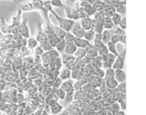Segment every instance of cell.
<instances>
[{"instance_id":"6da1fadb","label":"cell","mask_w":146,"mask_h":115,"mask_svg":"<svg viewBox=\"0 0 146 115\" xmlns=\"http://www.w3.org/2000/svg\"><path fill=\"white\" fill-rule=\"evenodd\" d=\"M50 12L54 15V16L56 18L57 21H58V24L62 29H63L65 32H70L71 29L73 28L74 25V20H71V19H68V18H63V17H61L59 15H57L56 14V12L51 9Z\"/></svg>"},{"instance_id":"7a4b0ae2","label":"cell","mask_w":146,"mask_h":115,"mask_svg":"<svg viewBox=\"0 0 146 115\" xmlns=\"http://www.w3.org/2000/svg\"><path fill=\"white\" fill-rule=\"evenodd\" d=\"M125 61H126V50H123L122 53L119 54L116 56V59L112 65V68L116 70V69H124L125 67Z\"/></svg>"},{"instance_id":"3957f363","label":"cell","mask_w":146,"mask_h":115,"mask_svg":"<svg viewBox=\"0 0 146 115\" xmlns=\"http://www.w3.org/2000/svg\"><path fill=\"white\" fill-rule=\"evenodd\" d=\"M116 59V56L111 54V53H108L106 56H104L103 57V65H102V68H104V70L112 67V65L114 64L115 61Z\"/></svg>"},{"instance_id":"277c9868","label":"cell","mask_w":146,"mask_h":115,"mask_svg":"<svg viewBox=\"0 0 146 115\" xmlns=\"http://www.w3.org/2000/svg\"><path fill=\"white\" fill-rule=\"evenodd\" d=\"M114 78L118 82V84L126 82V80H127L126 72L123 69H116V70H115V77Z\"/></svg>"},{"instance_id":"5b68a950","label":"cell","mask_w":146,"mask_h":115,"mask_svg":"<svg viewBox=\"0 0 146 115\" xmlns=\"http://www.w3.org/2000/svg\"><path fill=\"white\" fill-rule=\"evenodd\" d=\"M64 9H65V13H66V15L68 17V19H71V20H77V19H80L78 15H77V12H76V9L72 8V7H69V6H65L64 7Z\"/></svg>"},{"instance_id":"8992f818","label":"cell","mask_w":146,"mask_h":115,"mask_svg":"<svg viewBox=\"0 0 146 115\" xmlns=\"http://www.w3.org/2000/svg\"><path fill=\"white\" fill-rule=\"evenodd\" d=\"M70 32L74 35L75 38H84V35H85V32L86 31L80 26V25L74 24Z\"/></svg>"},{"instance_id":"52a82bcc","label":"cell","mask_w":146,"mask_h":115,"mask_svg":"<svg viewBox=\"0 0 146 115\" xmlns=\"http://www.w3.org/2000/svg\"><path fill=\"white\" fill-rule=\"evenodd\" d=\"M91 29L93 30L95 32H102L104 31L103 21L98 20H95V19H92Z\"/></svg>"},{"instance_id":"ba28073f","label":"cell","mask_w":146,"mask_h":115,"mask_svg":"<svg viewBox=\"0 0 146 115\" xmlns=\"http://www.w3.org/2000/svg\"><path fill=\"white\" fill-rule=\"evenodd\" d=\"M86 56L90 59H92L96 56H98V50L96 49V47L92 44H90L86 49Z\"/></svg>"},{"instance_id":"9c48e42d","label":"cell","mask_w":146,"mask_h":115,"mask_svg":"<svg viewBox=\"0 0 146 115\" xmlns=\"http://www.w3.org/2000/svg\"><path fill=\"white\" fill-rule=\"evenodd\" d=\"M85 77L83 67H78L71 72V78L74 80H80Z\"/></svg>"},{"instance_id":"30bf717a","label":"cell","mask_w":146,"mask_h":115,"mask_svg":"<svg viewBox=\"0 0 146 115\" xmlns=\"http://www.w3.org/2000/svg\"><path fill=\"white\" fill-rule=\"evenodd\" d=\"M21 35L25 38H29V28L27 26V20H24V21L21 23V25L19 27Z\"/></svg>"},{"instance_id":"8fae6325","label":"cell","mask_w":146,"mask_h":115,"mask_svg":"<svg viewBox=\"0 0 146 115\" xmlns=\"http://www.w3.org/2000/svg\"><path fill=\"white\" fill-rule=\"evenodd\" d=\"M116 13L120 14L121 15L124 16L126 15V0L119 1L115 6Z\"/></svg>"},{"instance_id":"7c38bea8","label":"cell","mask_w":146,"mask_h":115,"mask_svg":"<svg viewBox=\"0 0 146 115\" xmlns=\"http://www.w3.org/2000/svg\"><path fill=\"white\" fill-rule=\"evenodd\" d=\"M65 92H70V91H74V81L71 79L64 80V82L62 83V85L60 87Z\"/></svg>"},{"instance_id":"4fadbf2b","label":"cell","mask_w":146,"mask_h":115,"mask_svg":"<svg viewBox=\"0 0 146 115\" xmlns=\"http://www.w3.org/2000/svg\"><path fill=\"white\" fill-rule=\"evenodd\" d=\"M36 38H37L36 39H37V41L38 43H40V42L46 39V35H45L43 28H42V26H41L40 22L38 23V31H36Z\"/></svg>"},{"instance_id":"5bb4252c","label":"cell","mask_w":146,"mask_h":115,"mask_svg":"<svg viewBox=\"0 0 146 115\" xmlns=\"http://www.w3.org/2000/svg\"><path fill=\"white\" fill-rule=\"evenodd\" d=\"M74 43L77 48H82V49H86L91 44L90 42L86 40L84 38H75V40Z\"/></svg>"},{"instance_id":"9a60e30c","label":"cell","mask_w":146,"mask_h":115,"mask_svg":"<svg viewBox=\"0 0 146 115\" xmlns=\"http://www.w3.org/2000/svg\"><path fill=\"white\" fill-rule=\"evenodd\" d=\"M91 25H92V18L90 16H86L80 19V26L85 31L91 29Z\"/></svg>"},{"instance_id":"2e32d148","label":"cell","mask_w":146,"mask_h":115,"mask_svg":"<svg viewBox=\"0 0 146 115\" xmlns=\"http://www.w3.org/2000/svg\"><path fill=\"white\" fill-rule=\"evenodd\" d=\"M104 14L106 17H111L116 11H115V8L114 5L112 4H105L104 9Z\"/></svg>"},{"instance_id":"e0dca14e","label":"cell","mask_w":146,"mask_h":115,"mask_svg":"<svg viewBox=\"0 0 146 115\" xmlns=\"http://www.w3.org/2000/svg\"><path fill=\"white\" fill-rule=\"evenodd\" d=\"M104 83L108 90H113L115 89L118 85V82L115 79V78L112 79H104Z\"/></svg>"},{"instance_id":"ac0fdd59","label":"cell","mask_w":146,"mask_h":115,"mask_svg":"<svg viewBox=\"0 0 146 115\" xmlns=\"http://www.w3.org/2000/svg\"><path fill=\"white\" fill-rule=\"evenodd\" d=\"M113 31L112 30H107V29H104V31L102 32V41L104 44H107L110 41L111 36L113 35Z\"/></svg>"},{"instance_id":"d6986e66","label":"cell","mask_w":146,"mask_h":115,"mask_svg":"<svg viewBox=\"0 0 146 115\" xmlns=\"http://www.w3.org/2000/svg\"><path fill=\"white\" fill-rule=\"evenodd\" d=\"M53 32L58 39L64 38L65 35L67 33V32H65L63 29H62L60 26H53Z\"/></svg>"},{"instance_id":"ffe728a7","label":"cell","mask_w":146,"mask_h":115,"mask_svg":"<svg viewBox=\"0 0 146 115\" xmlns=\"http://www.w3.org/2000/svg\"><path fill=\"white\" fill-rule=\"evenodd\" d=\"M59 75H60V79L64 81V80H68V79H71V71L68 70V68H66L64 67V68L61 69L60 73H59Z\"/></svg>"},{"instance_id":"44dd1931","label":"cell","mask_w":146,"mask_h":115,"mask_svg":"<svg viewBox=\"0 0 146 115\" xmlns=\"http://www.w3.org/2000/svg\"><path fill=\"white\" fill-rule=\"evenodd\" d=\"M66 44H67V42L65 41L64 38L59 39V40L57 41V43L56 44V45L54 46V47H55V50H56L59 54L63 53L64 49H65V46H66Z\"/></svg>"},{"instance_id":"7402d4cb","label":"cell","mask_w":146,"mask_h":115,"mask_svg":"<svg viewBox=\"0 0 146 115\" xmlns=\"http://www.w3.org/2000/svg\"><path fill=\"white\" fill-rule=\"evenodd\" d=\"M90 64L94 67V68H99V67H102V65H103V57L102 56H96L94 58H92L91 60V62Z\"/></svg>"},{"instance_id":"603a6c76","label":"cell","mask_w":146,"mask_h":115,"mask_svg":"<svg viewBox=\"0 0 146 115\" xmlns=\"http://www.w3.org/2000/svg\"><path fill=\"white\" fill-rule=\"evenodd\" d=\"M60 58H61L62 62L63 65H66L69 61H71L73 60H75V57L74 56V55H69V54H67V53H64V52L61 53Z\"/></svg>"},{"instance_id":"cb8c5ba5","label":"cell","mask_w":146,"mask_h":115,"mask_svg":"<svg viewBox=\"0 0 146 115\" xmlns=\"http://www.w3.org/2000/svg\"><path fill=\"white\" fill-rule=\"evenodd\" d=\"M103 26H104V29H107V30H113L115 25L111 20V17H106L104 19L103 21Z\"/></svg>"},{"instance_id":"d4e9b609","label":"cell","mask_w":146,"mask_h":115,"mask_svg":"<svg viewBox=\"0 0 146 115\" xmlns=\"http://www.w3.org/2000/svg\"><path fill=\"white\" fill-rule=\"evenodd\" d=\"M76 50H77V47L74 44V43H67L63 52L69 54V55H74V53L75 52Z\"/></svg>"},{"instance_id":"484cf974","label":"cell","mask_w":146,"mask_h":115,"mask_svg":"<svg viewBox=\"0 0 146 115\" xmlns=\"http://www.w3.org/2000/svg\"><path fill=\"white\" fill-rule=\"evenodd\" d=\"M106 46L108 48L109 53H111V54H113V55H115L116 56L119 55V53L117 51V48H116V44H114V43H112V42L110 41L109 43L106 44Z\"/></svg>"},{"instance_id":"4316f807","label":"cell","mask_w":146,"mask_h":115,"mask_svg":"<svg viewBox=\"0 0 146 115\" xmlns=\"http://www.w3.org/2000/svg\"><path fill=\"white\" fill-rule=\"evenodd\" d=\"M92 6L95 9V12H100V11H104L105 3L103 1L99 0V1H95L92 3Z\"/></svg>"},{"instance_id":"83f0119b","label":"cell","mask_w":146,"mask_h":115,"mask_svg":"<svg viewBox=\"0 0 146 115\" xmlns=\"http://www.w3.org/2000/svg\"><path fill=\"white\" fill-rule=\"evenodd\" d=\"M95 33H96V32H95L93 30H92V29L86 30V31L85 32L84 38L92 44V42L93 41V39H94V37H95Z\"/></svg>"},{"instance_id":"f1b7e54d","label":"cell","mask_w":146,"mask_h":115,"mask_svg":"<svg viewBox=\"0 0 146 115\" xmlns=\"http://www.w3.org/2000/svg\"><path fill=\"white\" fill-rule=\"evenodd\" d=\"M83 70H84L85 76H92L94 74L95 68L91 64H87L83 67Z\"/></svg>"},{"instance_id":"f546056e","label":"cell","mask_w":146,"mask_h":115,"mask_svg":"<svg viewBox=\"0 0 146 115\" xmlns=\"http://www.w3.org/2000/svg\"><path fill=\"white\" fill-rule=\"evenodd\" d=\"M39 44H40V47H41V48L43 49V50L45 51V52H48V51H50V50H51L54 49L53 46H52L46 39L44 40V41H42V42H40Z\"/></svg>"},{"instance_id":"4dcf8cb0","label":"cell","mask_w":146,"mask_h":115,"mask_svg":"<svg viewBox=\"0 0 146 115\" xmlns=\"http://www.w3.org/2000/svg\"><path fill=\"white\" fill-rule=\"evenodd\" d=\"M97 50H98V56H102V57H104V56H106V55L109 53L108 48H107V46H106V44H102L99 48H98V49H97Z\"/></svg>"},{"instance_id":"1f68e13d","label":"cell","mask_w":146,"mask_h":115,"mask_svg":"<svg viewBox=\"0 0 146 115\" xmlns=\"http://www.w3.org/2000/svg\"><path fill=\"white\" fill-rule=\"evenodd\" d=\"M74 56L75 57V59H77V58H82V57L86 56V50L85 49H82V48H77V50L74 53Z\"/></svg>"},{"instance_id":"d6a6232c","label":"cell","mask_w":146,"mask_h":115,"mask_svg":"<svg viewBox=\"0 0 146 115\" xmlns=\"http://www.w3.org/2000/svg\"><path fill=\"white\" fill-rule=\"evenodd\" d=\"M27 44L30 49H35L38 45V42L34 38H28L27 40Z\"/></svg>"},{"instance_id":"836d02e7","label":"cell","mask_w":146,"mask_h":115,"mask_svg":"<svg viewBox=\"0 0 146 115\" xmlns=\"http://www.w3.org/2000/svg\"><path fill=\"white\" fill-rule=\"evenodd\" d=\"M65 66V67L66 68H68V70H70L71 72L72 71H74V70H75L76 68H78V67H80L79 66H78V64H77V62H76V61L75 60H73V61H69L68 63H67L66 65H64Z\"/></svg>"},{"instance_id":"e575fe53","label":"cell","mask_w":146,"mask_h":115,"mask_svg":"<svg viewBox=\"0 0 146 115\" xmlns=\"http://www.w3.org/2000/svg\"><path fill=\"white\" fill-rule=\"evenodd\" d=\"M115 77V69H113L112 67L108 68L105 70V73H104V79H112Z\"/></svg>"},{"instance_id":"d590c367","label":"cell","mask_w":146,"mask_h":115,"mask_svg":"<svg viewBox=\"0 0 146 115\" xmlns=\"http://www.w3.org/2000/svg\"><path fill=\"white\" fill-rule=\"evenodd\" d=\"M104 73H105V70L104 68H102V67H99V68H95L93 75L96 76V77L104 79Z\"/></svg>"},{"instance_id":"8d00e7d4","label":"cell","mask_w":146,"mask_h":115,"mask_svg":"<svg viewBox=\"0 0 146 115\" xmlns=\"http://www.w3.org/2000/svg\"><path fill=\"white\" fill-rule=\"evenodd\" d=\"M62 107L60 105V104H58V103H55V104H53V105H51V113L53 114H59L61 111H62Z\"/></svg>"},{"instance_id":"74e56055","label":"cell","mask_w":146,"mask_h":115,"mask_svg":"<svg viewBox=\"0 0 146 115\" xmlns=\"http://www.w3.org/2000/svg\"><path fill=\"white\" fill-rule=\"evenodd\" d=\"M121 18H122V15H121L120 14H118L116 12L111 16V20H112L115 26H118V24H119L120 20H121Z\"/></svg>"},{"instance_id":"f35d334b","label":"cell","mask_w":146,"mask_h":115,"mask_svg":"<svg viewBox=\"0 0 146 115\" xmlns=\"http://www.w3.org/2000/svg\"><path fill=\"white\" fill-rule=\"evenodd\" d=\"M64 39L67 43H74L75 40V37L71 32H67V33L64 37Z\"/></svg>"},{"instance_id":"ab89813d","label":"cell","mask_w":146,"mask_h":115,"mask_svg":"<svg viewBox=\"0 0 146 115\" xmlns=\"http://www.w3.org/2000/svg\"><path fill=\"white\" fill-rule=\"evenodd\" d=\"M62 83V80L60 78H56L54 79V82H52V89L54 90H57L61 87Z\"/></svg>"},{"instance_id":"60d3db41","label":"cell","mask_w":146,"mask_h":115,"mask_svg":"<svg viewBox=\"0 0 146 115\" xmlns=\"http://www.w3.org/2000/svg\"><path fill=\"white\" fill-rule=\"evenodd\" d=\"M56 97H57L58 99H60V100H64L65 96H66V92H65L62 89L59 88V89L56 90Z\"/></svg>"},{"instance_id":"b9f144b4","label":"cell","mask_w":146,"mask_h":115,"mask_svg":"<svg viewBox=\"0 0 146 115\" xmlns=\"http://www.w3.org/2000/svg\"><path fill=\"white\" fill-rule=\"evenodd\" d=\"M65 102L67 104H69L73 102L74 100V91H70V92H66V96L64 98Z\"/></svg>"},{"instance_id":"7bdbcfd3","label":"cell","mask_w":146,"mask_h":115,"mask_svg":"<svg viewBox=\"0 0 146 115\" xmlns=\"http://www.w3.org/2000/svg\"><path fill=\"white\" fill-rule=\"evenodd\" d=\"M33 6L34 9H41V8L43 7V3L44 2L42 0H32V3H31Z\"/></svg>"},{"instance_id":"ee69618b","label":"cell","mask_w":146,"mask_h":115,"mask_svg":"<svg viewBox=\"0 0 146 115\" xmlns=\"http://www.w3.org/2000/svg\"><path fill=\"white\" fill-rule=\"evenodd\" d=\"M84 85H85L81 82V80H76L75 82H74V91H81Z\"/></svg>"},{"instance_id":"f6af8a7d","label":"cell","mask_w":146,"mask_h":115,"mask_svg":"<svg viewBox=\"0 0 146 115\" xmlns=\"http://www.w3.org/2000/svg\"><path fill=\"white\" fill-rule=\"evenodd\" d=\"M21 9L24 10V11H29V10H33L35 9L33 8V4L31 3L27 2V3H23L21 5Z\"/></svg>"},{"instance_id":"bcb514c9","label":"cell","mask_w":146,"mask_h":115,"mask_svg":"<svg viewBox=\"0 0 146 115\" xmlns=\"http://www.w3.org/2000/svg\"><path fill=\"white\" fill-rule=\"evenodd\" d=\"M94 19L95 20H101V21H104V19L105 18V15L104 14L103 11H100V12H95L94 13Z\"/></svg>"},{"instance_id":"7dc6e473","label":"cell","mask_w":146,"mask_h":115,"mask_svg":"<svg viewBox=\"0 0 146 115\" xmlns=\"http://www.w3.org/2000/svg\"><path fill=\"white\" fill-rule=\"evenodd\" d=\"M50 4L51 6L54 7H58V8H64V4L62 3V0H50Z\"/></svg>"},{"instance_id":"c3c4849f","label":"cell","mask_w":146,"mask_h":115,"mask_svg":"<svg viewBox=\"0 0 146 115\" xmlns=\"http://www.w3.org/2000/svg\"><path fill=\"white\" fill-rule=\"evenodd\" d=\"M118 26H120L121 28L126 30V28H127V18H126L125 15L122 16L121 20H120V22H119V24H118Z\"/></svg>"},{"instance_id":"681fc988","label":"cell","mask_w":146,"mask_h":115,"mask_svg":"<svg viewBox=\"0 0 146 115\" xmlns=\"http://www.w3.org/2000/svg\"><path fill=\"white\" fill-rule=\"evenodd\" d=\"M126 86H127V85H126V82L120 83V84H118V85H117L116 89H117V91H118L119 92L126 93Z\"/></svg>"},{"instance_id":"f907efd6","label":"cell","mask_w":146,"mask_h":115,"mask_svg":"<svg viewBox=\"0 0 146 115\" xmlns=\"http://www.w3.org/2000/svg\"><path fill=\"white\" fill-rule=\"evenodd\" d=\"M114 33H115V34H117V35H119V36H121V35L126 34V31H125L124 29H122V28H121L120 26H117V27L114 30Z\"/></svg>"},{"instance_id":"816d5d0a","label":"cell","mask_w":146,"mask_h":115,"mask_svg":"<svg viewBox=\"0 0 146 115\" xmlns=\"http://www.w3.org/2000/svg\"><path fill=\"white\" fill-rule=\"evenodd\" d=\"M110 42L114 43V44H117V43H120V36L117 35V34H115L113 33V35L111 36V38H110Z\"/></svg>"},{"instance_id":"f5cc1de1","label":"cell","mask_w":146,"mask_h":115,"mask_svg":"<svg viewBox=\"0 0 146 115\" xmlns=\"http://www.w3.org/2000/svg\"><path fill=\"white\" fill-rule=\"evenodd\" d=\"M82 96H83V94H82L81 91H76L75 93L74 92V100H80L82 98Z\"/></svg>"},{"instance_id":"db71d44e","label":"cell","mask_w":146,"mask_h":115,"mask_svg":"<svg viewBox=\"0 0 146 115\" xmlns=\"http://www.w3.org/2000/svg\"><path fill=\"white\" fill-rule=\"evenodd\" d=\"M44 50H43V49L40 47V46H37L36 48H35V55L36 56H41L43 54H44Z\"/></svg>"},{"instance_id":"11a10c76","label":"cell","mask_w":146,"mask_h":115,"mask_svg":"<svg viewBox=\"0 0 146 115\" xmlns=\"http://www.w3.org/2000/svg\"><path fill=\"white\" fill-rule=\"evenodd\" d=\"M126 40H127V36H126V34L120 36V43H121L124 46H126V43H127Z\"/></svg>"},{"instance_id":"9f6ffc18","label":"cell","mask_w":146,"mask_h":115,"mask_svg":"<svg viewBox=\"0 0 146 115\" xmlns=\"http://www.w3.org/2000/svg\"><path fill=\"white\" fill-rule=\"evenodd\" d=\"M101 1H103L105 4H112L114 0H101ZM112 5H113V4H112Z\"/></svg>"},{"instance_id":"6f0895ef","label":"cell","mask_w":146,"mask_h":115,"mask_svg":"<svg viewBox=\"0 0 146 115\" xmlns=\"http://www.w3.org/2000/svg\"><path fill=\"white\" fill-rule=\"evenodd\" d=\"M115 1H118L119 2V1H123V0H115Z\"/></svg>"}]
</instances>
